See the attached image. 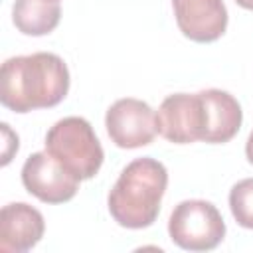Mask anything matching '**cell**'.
Masks as SVG:
<instances>
[{
  "label": "cell",
  "mask_w": 253,
  "mask_h": 253,
  "mask_svg": "<svg viewBox=\"0 0 253 253\" xmlns=\"http://www.w3.org/2000/svg\"><path fill=\"white\" fill-rule=\"evenodd\" d=\"M69 91L65 61L49 51L10 57L0 69V103L16 113L55 107Z\"/></svg>",
  "instance_id": "1"
},
{
  "label": "cell",
  "mask_w": 253,
  "mask_h": 253,
  "mask_svg": "<svg viewBox=\"0 0 253 253\" xmlns=\"http://www.w3.org/2000/svg\"><path fill=\"white\" fill-rule=\"evenodd\" d=\"M168 186V172L162 162L144 156L123 168L109 192L107 204L113 219L128 229H142L156 221L160 202Z\"/></svg>",
  "instance_id": "2"
},
{
  "label": "cell",
  "mask_w": 253,
  "mask_h": 253,
  "mask_svg": "<svg viewBox=\"0 0 253 253\" xmlns=\"http://www.w3.org/2000/svg\"><path fill=\"white\" fill-rule=\"evenodd\" d=\"M45 150L79 180L93 178L105 158L93 126L81 117L57 121L45 134Z\"/></svg>",
  "instance_id": "3"
},
{
  "label": "cell",
  "mask_w": 253,
  "mask_h": 253,
  "mask_svg": "<svg viewBox=\"0 0 253 253\" xmlns=\"http://www.w3.org/2000/svg\"><path fill=\"white\" fill-rule=\"evenodd\" d=\"M168 233L170 239L186 251H210L221 243L225 221L211 202L184 200L170 213Z\"/></svg>",
  "instance_id": "4"
},
{
  "label": "cell",
  "mask_w": 253,
  "mask_h": 253,
  "mask_svg": "<svg viewBox=\"0 0 253 253\" xmlns=\"http://www.w3.org/2000/svg\"><path fill=\"white\" fill-rule=\"evenodd\" d=\"M156 130L174 144L202 140L206 132V107L200 93L168 95L158 107Z\"/></svg>",
  "instance_id": "5"
},
{
  "label": "cell",
  "mask_w": 253,
  "mask_h": 253,
  "mask_svg": "<svg viewBox=\"0 0 253 253\" xmlns=\"http://www.w3.org/2000/svg\"><path fill=\"white\" fill-rule=\"evenodd\" d=\"M105 126L109 138L119 148H140L152 142L156 136V115L148 103L140 99H119L115 101L107 115Z\"/></svg>",
  "instance_id": "6"
},
{
  "label": "cell",
  "mask_w": 253,
  "mask_h": 253,
  "mask_svg": "<svg viewBox=\"0 0 253 253\" xmlns=\"http://www.w3.org/2000/svg\"><path fill=\"white\" fill-rule=\"evenodd\" d=\"M79 178L65 170L47 150L34 152L22 166L24 188L45 204L69 202L79 190Z\"/></svg>",
  "instance_id": "7"
},
{
  "label": "cell",
  "mask_w": 253,
  "mask_h": 253,
  "mask_svg": "<svg viewBox=\"0 0 253 253\" xmlns=\"http://www.w3.org/2000/svg\"><path fill=\"white\" fill-rule=\"evenodd\" d=\"M172 8L180 32L192 42H215L227 28L223 0H172Z\"/></svg>",
  "instance_id": "8"
},
{
  "label": "cell",
  "mask_w": 253,
  "mask_h": 253,
  "mask_svg": "<svg viewBox=\"0 0 253 253\" xmlns=\"http://www.w3.org/2000/svg\"><path fill=\"white\" fill-rule=\"evenodd\" d=\"M43 215L24 204H8L0 211V249L24 253L30 251L43 235Z\"/></svg>",
  "instance_id": "9"
},
{
  "label": "cell",
  "mask_w": 253,
  "mask_h": 253,
  "mask_svg": "<svg viewBox=\"0 0 253 253\" xmlns=\"http://www.w3.org/2000/svg\"><path fill=\"white\" fill-rule=\"evenodd\" d=\"M200 97L206 107V132L202 140L211 144L229 142L241 128V105L231 93L221 89L200 91Z\"/></svg>",
  "instance_id": "10"
},
{
  "label": "cell",
  "mask_w": 253,
  "mask_h": 253,
  "mask_svg": "<svg viewBox=\"0 0 253 253\" xmlns=\"http://www.w3.org/2000/svg\"><path fill=\"white\" fill-rule=\"evenodd\" d=\"M61 6L53 0H16L12 6L14 26L26 36H45L55 30Z\"/></svg>",
  "instance_id": "11"
},
{
  "label": "cell",
  "mask_w": 253,
  "mask_h": 253,
  "mask_svg": "<svg viewBox=\"0 0 253 253\" xmlns=\"http://www.w3.org/2000/svg\"><path fill=\"white\" fill-rule=\"evenodd\" d=\"M229 210L241 227L253 229V178H245L231 188Z\"/></svg>",
  "instance_id": "12"
},
{
  "label": "cell",
  "mask_w": 253,
  "mask_h": 253,
  "mask_svg": "<svg viewBox=\"0 0 253 253\" xmlns=\"http://www.w3.org/2000/svg\"><path fill=\"white\" fill-rule=\"evenodd\" d=\"M0 126H2V134H4V154H2V164L6 166V164L10 162V158H12V150H8V146H12L14 150H18V134H14L6 123H2Z\"/></svg>",
  "instance_id": "13"
},
{
  "label": "cell",
  "mask_w": 253,
  "mask_h": 253,
  "mask_svg": "<svg viewBox=\"0 0 253 253\" xmlns=\"http://www.w3.org/2000/svg\"><path fill=\"white\" fill-rule=\"evenodd\" d=\"M245 154H247V160L253 164V130H251V134H249V138H247V144H245Z\"/></svg>",
  "instance_id": "14"
},
{
  "label": "cell",
  "mask_w": 253,
  "mask_h": 253,
  "mask_svg": "<svg viewBox=\"0 0 253 253\" xmlns=\"http://www.w3.org/2000/svg\"><path fill=\"white\" fill-rule=\"evenodd\" d=\"M241 8H247V10H253V0H235Z\"/></svg>",
  "instance_id": "15"
},
{
  "label": "cell",
  "mask_w": 253,
  "mask_h": 253,
  "mask_svg": "<svg viewBox=\"0 0 253 253\" xmlns=\"http://www.w3.org/2000/svg\"><path fill=\"white\" fill-rule=\"evenodd\" d=\"M53 2H59V0H53Z\"/></svg>",
  "instance_id": "16"
}]
</instances>
